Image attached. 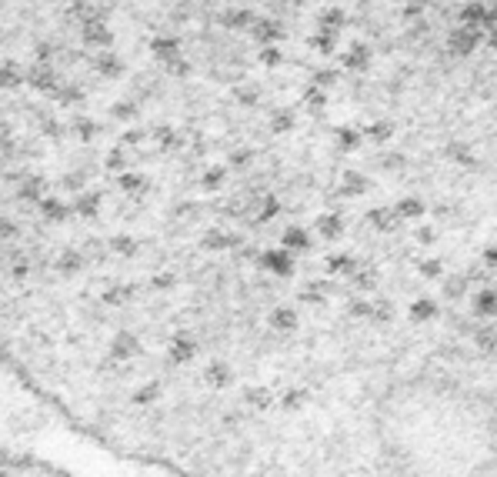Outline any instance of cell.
I'll return each instance as SVG.
<instances>
[{
  "label": "cell",
  "mask_w": 497,
  "mask_h": 477,
  "mask_svg": "<svg viewBox=\"0 0 497 477\" xmlns=\"http://www.w3.org/2000/svg\"><path fill=\"white\" fill-rule=\"evenodd\" d=\"M44 134H47V137H60L64 131H60L57 120H50V117H47V120H44Z\"/></svg>",
  "instance_id": "obj_23"
},
{
  "label": "cell",
  "mask_w": 497,
  "mask_h": 477,
  "mask_svg": "<svg viewBox=\"0 0 497 477\" xmlns=\"http://www.w3.org/2000/svg\"><path fill=\"white\" fill-rule=\"evenodd\" d=\"M111 114H114L117 120H131V117L137 114V107L131 104V100H120V104H114V107H111Z\"/></svg>",
  "instance_id": "obj_15"
},
{
  "label": "cell",
  "mask_w": 497,
  "mask_h": 477,
  "mask_svg": "<svg viewBox=\"0 0 497 477\" xmlns=\"http://www.w3.org/2000/svg\"><path fill=\"white\" fill-rule=\"evenodd\" d=\"M74 131L80 134V140H94L100 127H97L94 120H87V117H77V120H74Z\"/></svg>",
  "instance_id": "obj_10"
},
{
  "label": "cell",
  "mask_w": 497,
  "mask_h": 477,
  "mask_svg": "<svg viewBox=\"0 0 497 477\" xmlns=\"http://www.w3.org/2000/svg\"><path fill=\"white\" fill-rule=\"evenodd\" d=\"M80 184H84L80 174H67V177H64V187H67V191H80Z\"/></svg>",
  "instance_id": "obj_21"
},
{
  "label": "cell",
  "mask_w": 497,
  "mask_h": 477,
  "mask_svg": "<svg viewBox=\"0 0 497 477\" xmlns=\"http://www.w3.org/2000/svg\"><path fill=\"white\" fill-rule=\"evenodd\" d=\"M254 37L261 40V44H268V40H277V37H281V27H277V24H270V20H261V24L254 27Z\"/></svg>",
  "instance_id": "obj_8"
},
{
  "label": "cell",
  "mask_w": 497,
  "mask_h": 477,
  "mask_svg": "<svg viewBox=\"0 0 497 477\" xmlns=\"http://www.w3.org/2000/svg\"><path fill=\"white\" fill-rule=\"evenodd\" d=\"M107 167H111V171H124V153L120 151L111 153V157H107Z\"/></svg>",
  "instance_id": "obj_24"
},
{
  "label": "cell",
  "mask_w": 497,
  "mask_h": 477,
  "mask_svg": "<svg viewBox=\"0 0 497 477\" xmlns=\"http://www.w3.org/2000/svg\"><path fill=\"white\" fill-rule=\"evenodd\" d=\"M120 187H124V191H137V187H144V177H137V174H124V177H120Z\"/></svg>",
  "instance_id": "obj_18"
},
{
  "label": "cell",
  "mask_w": 497,
  "mask_h": 477,
  "mask_svg": "<svg viewBox=\"0 0 497 477\" xmlns=\"http://www.w3.org/2000/svg\"><path fill=\"white\" fill-rule=\"evenodd\" d=\"M27 84V67L20 60H0V87L3 91H17Z\"/></svg>",
  "instance_id": "obj_3"
},
{
  "label": "cell",
  "mask_w": 497,
  "mask_h": 477,
  "mask_svg": "<svg viewBox=\"0 0 497 477\" xmlns=\"http://www.w3.org/2000/svg\"><path fill=\"white\" fill-rule=\"evenodd\" d=\"M377 438L397 477H494L497 404L474 384L414 377L381 401Z\"/></svg>",
  "instance_id": "obj_1"
},
{
  "label": "cell",
  "mask_w": 497,
  "mask_h": 477,
  "mask_svg": "<svg viewBox=\"0 0 497 477\" xmlns=\"http://www.w3.org/2000/svg\"><path fill=\"white\" fill-rule=\"evenodd\" d=\"M27 84H30L34 91L54 94V91H57V74H54L50 64H37V60H34V67H27Z\"/></svg>",
  "instance_id": "obj_2"
},
{
  "label": "cell",
  "mask_w": 497,
  "mask_h": 477,
  "mask_svg": "<svg viewBox=\"0 0 497 477\" xmlns=\"http://www.w3.org/2000/svg\"><path fill=\"white\" fill-rule=\"evenodd\" d=\"M54 97H57V104H64V107H71V104H77V100H80V87H74V84H67V87H64V91H54Z\"/></svg>",
  "instance_id": "obj_11"
},
{
  "label": "cell",
  "mask_w": 497,
  "mask_h": 477,
  "mask_svg": "<svg viewBox=\"0 0 497 477\" xmlns=\"http://www.w3.org/2000/svg\"><path fill=\"white\" fill-rule=\"evenodd\" d=\"M80 268V254L77 250H64L57 257V270H64V274H71V270Z\"/></svg>",
  "instance_id": "obj_12"
},
{
  "label": "cell",
  "mask_w": 497,
  "mask_h": 477,
  "mask_svg": "<svg viewBox=\"0 0 497 477\" xmlns=\"http://www.w3.org/2000/svg\"><path fill=\"white\" fill-rule=\"evenodd\" d=\"M350 67H367V47L364 44H357L354 50H350V60H347Z\"/></svg>",
  "instance_id": "obj_17"
},
{
  "label": "cell",
  "mask_w": 497,
  "mask_h": 477,
  "mask_svg": "<svg viewBox=\"0 0 497 477\" xmlns=\"http://www.w3.org/2000/svg\"><path fill=\"white\" fill-rule=\"evenodd\" d=\"M153 54H157V57L164 60V64H177V60H180V54H177V50H180V40L177 37H153Z\"/></svg>",
  "instance_id": "obj_5"
},
{
  "label": "cell",
  "mask_w": 497,
  "mask_h": 477,
  "mask_svg": "<svg viewBox=\"0 0 497 477\" xmlns=\"http://www.w3.org/2000/svg\"><path fill=\"white\" fill-rule=\"evenodd\" d=\"M40 210H44L47 217H57V221H64V217H67V207L60 204L57 197H44V200H40Z\"/></svg>",
  "instance_id": "obj_9"
},
{
  "label": "cell",
  "mask_w": 497,
  "mask_h": 477,
  "mask_svg": "<svg viewBox=\"0 0 497 477\" xmlns=\"http://www.w3.org/2000/svg\"><path fill=\"white\" fill-rule=\"evenodd\" d=\"M371 134L381 137V140H387V137H391V124H374V127H371Z\"/></svg>",
  "instance_id": "obj_25"
},
{
  "label": "cell",
  "mask_w": 497,
  "mask_h": 477,
  "mask_svg": "<svg viewBox=\"0 0 497 477\" xmlns=\"http://www.w3.org/2000/svg\"><path fill=\"white\" fill-rule=\"evenodd\" d=\"M224 24L227 27H244V24H250V10H234V14L224 17Z\"/></svg>",
  "instance_id": "obj_16"
},
{
  "label": "cell",
  "mask_w": 497,
  "mask_h": 477,
  "mask_svg": "<svg viewBox=\"0 0 497 477\" xmlns=\"http://www.w3.org/2000/svg\"><path fill=\"white\" fill-rule=\"evenodd\" d=\"M84 44H91V47H107V44H111V30H107L97 17L84 20Z\"/></svg>",
  "instance_id": "obj_4"
},
{
  "label": "cell",
  "mask_w": 497,
  "mask_h": 477,
  "mask_svg": "<svg viewBox=\"0 0 497 477\" xmlns=\"http://www.w3.org/2000/svg\"><path fill=\"white\" fill-rule=\"evenodd\" d=\"M221 180H224V171H221V167H214V171H207V177H204V184H207V187H217Z\"/></svg>",
  "instance_id": "obj_20"
},
{
  "label": "cell",
  "mask_w": 497,
  "mask_h": 477,
  "mask_svg": "<svg viewBox=\"0 0 497 477\" xmlns=\"http://www.w3.org/2000/svg\"><path fill=\"white\" fill-rule=\"evenodd\" d=\"M460 20H464V24H478V20H487V10H484L480 3H467V7L460 10Z\"/></svg>",
  "instance_id": "obj_13"
},
{
  "label": "cell",
  "mask_w": 497,
  "mask_h": 477,
  "mask_svg": "<svg viewBox=\"0 0 497 477\" xmlns=\"http://www.w3.org/2000/svg\"><path fill=\"white\" fill-rule=\"evenodd\" d=\"M0 477H7V474H0Z\"/></svg>",
  "instance_id": "obj_29"
},
{
  "label": "cell",
  "mask_w": 497,
  "mask_h": 477,
  "mask_svg": "<svg viewBox=\"0 0 497 477\" xmlns=\"http://www.w3.org/2000/svg\"><path fill=\"white\" fill-rule=\"evenodd\" d=\"M478 34H474V30H467V27H464V30H454V34H451V47H454V50H460V54H471V50H474V47H478Z\"/></svg>",
  "instance_id": "obj_7"
},
{
  "label": "cell",
  "mask_w": 497,
  "mask_h": 477,
  "mask_svg": "<svg viewBox=\"0 0 497 477\" xmlns=\"http://www.w3.org/2000/svg\"><path fill=\"white\" fill-rule=\"evenodd\" d=\"M97 204H100V194H84V197H77V210H80V214H94Z\"/></svg>",
  "instance_id": "obj_14"
},
{
  "label": "cell",
  "mask_w": 497,
  "mask_h": 477,
  "mask_svg": "<svg viewBox=\"0 0 497 477\" xmlns=\"http://www.w3.org/2000/svg\"><path fill=\"white\" fill-rule=\"evenodd\" d=\"M261 60H264V64H277V60H281V50H264Z\"/></svg>",
  "instance_id": "obj_27"
},
{
  "label": "cell",
  "mask_w": 497,
  "mask_h": 477,
  "mask_svg": "<svg viewBox=\"0 0 497 477\" xmlns=\"http://www.w3.org/2000/svg\"><path fill=\"white\" fill-rule=\"evenodd\" d=\"M341 140L350 147V144H357V140H361V134H357V131H341Z\"/></svg>",
  "instance_id": "obj_26"
},
{
  "label": "cell",
  "mask_w": 497,
  "mask_h": 477,
  "mask_svg": "<svg viewBox=\"0 0 497 477\" xmlns=\"http://www.w3.org/2000/svg\"><path fill=\"white\" fill-rule=\"evenodd\" d=\"M290 127H294V117H287V114L274 117V131H290Z\"/></svg>",
  "instance_id": "obj_22"
},
{
  "label": "cell",
  "mask_w": 497,
  "mask_h": 477,
  "mask_svg": "<svg viewBox=\"0 0 497 477\" xmlns=\"http://www.w3.org/2000/svg\"><path fill=\"white\" fill-rule=\"evenodd\" d=\"M284 241L290 244V247H304V244H307V237H304V234H301L297 227H294V230H287V237H284Z\"/></svg>",
  "instance_id": "obj_19"
},
{
  "label": "cell",
  "mask_w": 497,
  "mask_h": 477,
  "mask_svg": "<svg viewBox=\"0 0 497 477\" xmlns=\"http://www.w3.org/2000/svg\"><path fill=\"white\" fill-rule=\"evenodd\" d=\"M237 100H244V104H254V100H257V94H254V91H237Z\"/></svg>",
  "instance_id": "obj_28"
},
{
  "label": "cell",
  "mask_w": 497,
  "mask_h": 477,
  "mask_svg": "<svg viewBox=\"0 0 497 477\" xmlns=\"http://www.w3.org/2000/svg\"><path fill=\"white\" fill-rule=\"evenodd\" d=\"M97 74H104V77H120V74H124V60L117 57V54H111V50H104V54L97 57Z\"/></svg>",
  "instance_id": "obj_6"
}]
</instances>
